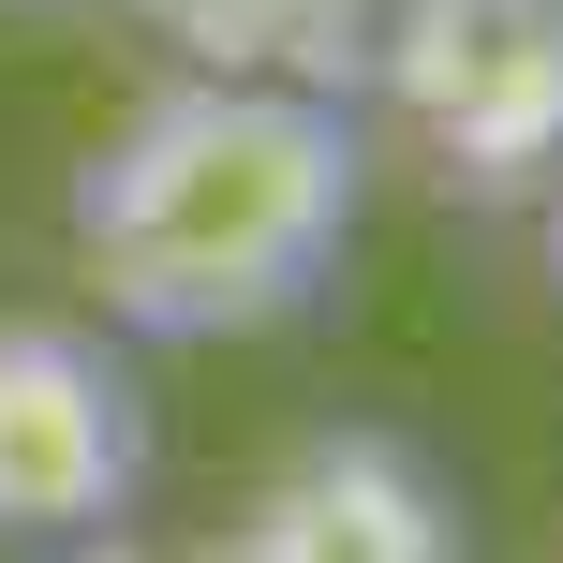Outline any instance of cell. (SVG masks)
Returning a JSON list of instances; mask_svg holds the SVG:
<instances>
[{
    "instance_id": "6da1fadb",
    "label": "cell",
    "mask_w": 563,
    "mask_h": 563,
    "mask_svg": "<svg viewBox=\"0 0 563 563\" xmlns=\"http://www.w3.org/2000/svg\"><path fill=\"white\" fill-rule=\"evenodd\" d=\"M356 208H371V119L341 89L178 59L75 164V282L104 297L119 341H253L341 282Z\"/></svg>"
},
{
    "instance_id": "7a4b0ae2",
    "label": "cell",
    "mask_w": 563,
    "mask_h": 563,
    "mask_svg": "<svg viewBox=\"0 0 563 563\" xmlns=\"http://www.w3.org/2000/svg\"><path fill=\"white\" fill-rule=\"evenodd\" d=\"M356 104L460 208H549L563 178V0H371Z\"/></svg>"
},
{
    "instance_id": "3957f363",
    "label": "cell",
    "mask_w": 563,
    "mask_h": 563,
    "mask_svg": "<svg viewBox=\"0 0 563 563\" xmlns=\"http://www.w3.org/2000/svg\"><path fill=\"white\" fill-rule=\"evenodd\" d=\"M148 505V386L75 311H0V549L119 534Z\"/></svg>"
},
{
    "instance_id": "277c9868",
    "label": "cell",
    "mask_w": 563,
    "mask_h": 563,
    "mask_svg": "<svg viewBox=\"0 0 563 563\" xmlns=\"http://www.w3.org/2000/svg\"><path fill=\"white\" fill-rule=\"evenodd\" d=\"M208 563H475V505L445 489V460L416 430H311L253 475V505L223 519Z\"/></svg>"
},
{
    "instance_id": "5b68a950",
    "label": "cell",
    "mask_w": 563,
    "mask_h": 563,
    "mask_svg": "<svg viewBox=\"0 0 563 563\" xmlns=\"http://www.w3.org/2000/svg\"><path fill=\"white\" fill-rule=\"evenodd\" d=\"M119 15L194 75H282V89H341V104L371 59V0H119Z\"/></svg>"
},
{
    "instance_id": "8992f818",
    "label": "cell",
    "mask_w": 563,
    "mask_h": 563,
    "mask_svg": "<svg viewBox=\"0 0 563 563\" xmlns=\"http://www.w3.org/2000/svg\"><path fill=\"white\" fill-rule=\"evenodd\" d=\"M45 563H148V549H134V534H59Z\"/></svg>"
},
{
    "instance_id": "52a82bcc",
    "label": "cell",
    "mask_w": 563,
    "mask_h": 563,
    "mask_svg": "<svg viewBox=\"0 0 563 563\" xmlns=\"http://www.w3.org/2000/svg\"><path fill=\"white\" fill-rule=\"evenodd\" d=\"M0 15H59V0H0Z\"/></svg>"
}]
</instances>
